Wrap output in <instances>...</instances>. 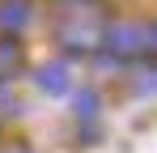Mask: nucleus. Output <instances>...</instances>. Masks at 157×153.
<instances>
[{"mask_svg": "<svg viewBox=\"0 0 157 153\" xmlns=\"http://www.w3.org/2000/svg\"><path fill=\"white\" fill-rule=\"evenodd\" d=\"M106 47L115 60H140V55H149V43H153V30L140 22H115L106 26Z\"/></svg>", "mask_w": 157, "mask_h": 153, "instance_id": "obj_1", "label": "nucleus"}, {"mask_svg": "<svg viewBox=\"0 0 157 153\" xmlns=\"http://www.w3.org/2000/svg\"><path fill=\"white\" fill-rule=\"evenodd\" d=\"M21 64H26V47L13 34H4L0 38V81H13V76L21 73Z\"/></svg>", "mask_w": 157, "mask_h": 153, "instance_id": "obj_2", "label": "nucleus"}, {"mask_svg": "<svg viewBox=\"0 0 157 153\" xmlns=\"http://www.w3.org/2000/svg\"><path fill=\"white\" fill-rule=\"evenodd\" d=\"M34 85H38V89H43V94H68V85H72V81H68V68H64V64H43V68H38V73H34Z\"/></svg>", "mask_w": 157, "mask_h": 153, "instance_id": "obj_3", "label": "nucleus"}, {"mask_svg": "<svg viewBox=\"0 0 157 153\" xmlns=\"http://www.w3.org/2000/svg\"><path fill=\"white\" fill-rule=\"evenodd\" d=\"M0 26L4 30H26L30 26V4L26 0H4L0 4Z\"/></svg>", "mask_w": 157, "mask_h": 153, "instance_id": "obj_4", "label": "nucleus"}, {"mask_svg": "<svg viewBox=\"0 0 157 153\" xmlns=\"http://www.w3.org/2000/svg\"><path fill=\"white\" fill-rule=\"evenodd\" d=\"M72 111H77V119H94L98 115V94L94 89H81L77 98H72Z\"/></svg>", "mask_w": 157, "mask_h": 153, "instance_id": "obj_5", "label": "nucleus"}, {"mask_svg": "<svg viewBox=\"0 0 157 153\" xmlns=\"http://www.w3.org/2000/svg\"><path fill=\"white\" fill-rule=\"evenodd\" d=\"M149 51H153V55H157V30H153V43H149Z\"/></svg>", "mask_w": 157, "mask_h": 153, "instance_id": "obj_6", "label": "nucleus"}]
</instances>
